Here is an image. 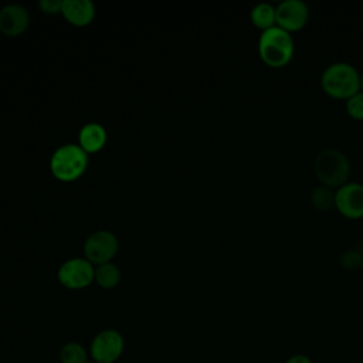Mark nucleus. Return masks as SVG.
<instances>
[{"mask_svg": "<svg viewBox=\"0 0 363 363\" xmlns=\"http://www.w3.org/2000/svg\"><path fill=\"white\" fill-rule=\"evenodd\" d=\"M62 1L64 0H41L40 1V7L45 13H57V11H61Z\"/></svg>", "mask_w": 363, "mask_h": 363, "instance_id": "19", "label": "nucleus"}, {"mask_svg": "<svg viewBox=\"0 0 363 363\" xmlns=\"http://www.w3.org/2000/svg\"><path fill=\"white\" fill-rule=\"evenodd\" d=\"M88 363H89V362H88ZM91 363H94V362H91Z\"/></svg>", "mask_w": 363, "mask_h": 363, "instance_id": "23", "label": "nucleus"}, {"mask_svg": "<svg viewBox=\"0 0 363 363\" xmlns=\"http://www.w3.org/2000/svg\"><path fill=\"white\" fill-rule=\"evenodd\" d=\"M335 207L347 218L363 217V184L347 182L337 187Z\"/></svg>", "mask_w": 363, "mask_h": 363, "instance_id": "9", "label": "nucleus"}, {"mask_svg": "<svg viewBox=\"0 0 363 363\" xmlns=\"http://www.w3.org/2000/svg\"><path fill=\"white\" fill-rule=\"evenodd\" d=\"M340 265L345 269L354 271L357 268H362V261H363V254L356 251V250H346L340 254Z\"/></svg>", "mask_w": 363, "mask_h": 363, "instance_id": "17", "label": "nucleus"}, {"mask_svg": "<svg viewBox=\"0 0 363 363\" xmlns=\"http://www.w3.org/2000/svg\"><path fill=\"white\" fill-rule=\"evenodd\" d=\"M95 269L85 258H72L65 261L58 269L60 282L71 289H81L94 281Z\"/></svg>", "mask_w": 363, "mask_h": 363, "instance_id": "6", "label": "nucleus"}, {"mask_svg": "<svg viewBox=\"0 0 363 363\" xmlns=\"http://www.w3.org/2000/svg\"><path fill=\"white\" fill-rule=\"evenodd\" d=\"M285 363H312V360L306 354H294L288 357Z\"/></svg>", "mask_w": 363, "mask_h": 363, "instance_id": "20", "label": "nucleus"}, {"mask_svg": "<svg viewBox=\"0 0 363 363\" xmlns=\"http://www.w3.org/2000/svg\"><path fill=\"white\" fill-rule=\"evenodd\" d=\"M125 349L123 336L115 329H104L95 335L89 346V357L94 363H115Z\"/></svg>", "mask_w": 363, "mask_h": 363, "instance_id": "5", "label": "nucleus"}, {"mask_svg": "<svg viewBox=\"0 0 363 363\" xmlns=\"http://www.w3.org/2000/svg\"><path fill=\"white\" fill-rule=\"evenodd\" d=\"M88 163L86 152L74 143L60 146L51 157V170L60 180H74L82 174Z\"/></svg>", "mask_w": 363, "mask_h": 363, "instance_id": "4", "label": "nucleus"}, {"mask_svg": "<svg viewBox=\"0 0 363 363\" xmlns=\"http://www.w3.org/2000/svg\"><path fill=\"white\" fill-rule=\"evenodd\" d=\"M360 91H363V72L360 74Z\"/></svg>", "mask_w": 363, "mask_h": 363, "instance_id": "21", "label": "nucleus"}, {"mask_svg": "<svg viewBox=\"0 0 363 363\" xmlns=\"http://www.w3.org/2000/svg\"><path fill=\"white\" fill-rule=\"evenodd\" d=\"M320 85L328 95L347 99L360 91V74L352 64L336 61L323 69Z\"/></svg>", "mask_w": 363, "mask_h": 363, "instance_id": "2", "label": "nucleus"}, {"mask_svg": "<svg viewBox=\"0 0 363 363\" xmlns=\"http://www.w3.org/2000/svg\"><path fill=\"white\" fill-rule=\"evenodd\" d=\"M106 142V132L102 125L91 122L81 128L79 130V146L88 152L99 150Z\"/></svg>", "mask_w": 363, "mask_h": 363, "instance_id": "12", "label": "nucleus"}, {"mask_svg": "<svg viewBox=\"0 0 363 363\" xmlns=\"http://www.w3.org/2000/svg\"><path fill=\"white\" fill-rule=\"evenodd\" d=\"M84 251L86 255V259L91 264H105L108 262L118 251V240L116 237L105 230L92 233L85 244Z\"/></svg>", "mask_w": 363, "mask_h": 363, "instance_id": "7", "label": "nucleus"}, {"mask_svg": "<svg viewBox=\"0 0 363 363\" xmlns=\"http://www.w3.org/2000/svg\"><path fill=\"white\" fill-rule=\"evenodd\" d=\"M362 269H363V261H362Z\"/></svg>", "mask_w": 363, "mask_h": 363, "instance_id": "22", "label": "nucleus"}, {"mask_svg": "<svg viewBox=\"0 0 363 363\" xmlns=\"http://www.w3.org/2000/svg\"><path fill=\"white\" fill-rule=\"evenodd\" d=\"M94 279L102 288H113L121 279V272L116 265L111 262H105L96 267Z\"/></svg>", "mask_w": 363, "mask_h": 363, "instance_id": "16", "label": "nucleus"}, {"mask_svg": "<svg viewBox=\"0 0 363 363\" xmlns=\"http://www.w3.org/2000/svg\"><path fill=\"white\" fill-rule=\"evenodd\" d=\"M346 111L354 119H363V91L346 99Z\"/></svg>", "mask_w": 363, "mask_h": 363, "instance_id": "18", "label": "nucleus"}, {"mask_svg": "<svg viewBox=\"0 0 363 363\" xmlns=\"http://www.w3.org/2000/svg\"><path fill=\"white\" fill-rule=\"evenodd\" d=\"M61 11L69 23L85 26L94 18L95 7L91 0H64Z\"/></svg>", "mask_w": 363, "mask_h": 363, "instance_id": "11", "label": "nucleus"}, {"mask_svg": "<svg viewBox=\"0 0 363 363\" xmlns=\"http://www.w3.org/2000/svg\"><path fill=\"white\" fill-rule=\"evenodd\" d=\"M335 199H336V190L325 184L316 186L311 193L312 206L320 211L330 210L335 206Z\"/></svg>", "mask_w": 363, "mask_h": 363, "instance_id": "15", "label": "nucleus"}, {"mask_svg": "<svg viewBox=\"0 0 363 363\" xmlns=\"http://www.w3.org/2000/svg\"><path fill=\"white\" fill-rule=\"evenodd\" d=\"M28 26V13L20 4H7L0 10V30L7 35H18Z\"/></svg>", "mask_w": 363, "mask_h": 363, "instance_id": "10", "label": "nucleus"}, {"mask_svg": "<svg viewBox=\"0 0 363 363\" xmlns=\"http://www.w3.org/2000/svg\"><path fill=\"white\" fill-rule=\"evenodd\" d=\"M295 51L292 34L279 26L264 30L258 40V52L261 60L272 67L279 68L286 65Z\"/></svg>", "mask_w": 363, "mask_h": 363, "instance_id": "1", "label": "nucleus"}, {"mask_svg": "<svg viewBox=\"0 0 363 363\" xmlns=\"http://www.w3.org/2000/svg\"><path fill=\"white\" fill-rule=\"evenodd\" d=\"M277 26L286 31H296L306 26L309 7L302 0H284L275 6Z\"/></svg>", "mask_w": 363, "mask_h": 363, "instance_id": "8", "label": "nucleus"}, {"mask_svg": "<svg viewBox=\"0 0 363 363\" xmlns=\"http://www.w3.org/2000/svg\"><path fill=\"white\" fill-rule=\"evenodd\" d=\"M89 352L78 342H68L61 346L58 359L61 363H88Z\"/></svg>", "mask_w": 363, "mask_h": 363, "instance_id": "14", "label": "nucleus"}, {"mask_svg": "<svg viewBox=\"0 0 363 363\" xmlns=\"http://www.w3.org/2000/svg\"><path fill=\"white\" fill-rule=\"evenodd\" d=\"M349 157L336 147H325L315 156L313 172L320 184L328 187H340L347 183L350 176Z\"/></svg>", "mask_w": 363, "mask_h": 363, "instance_id": "3", "label": "nucleus"}, {"mask_svg": "<svg viewBox=\"0 0 363 363\" xmlns=\"http://www.w3.org/2000/svg\"><path fill=\"white\" fill-rule=\"evenodd\" d=\"M251 21L255 27L264 30H268L274 26H277V14H275V6H272L268 1L257 3L251 11H250Z\"/></svg>", "mask_w": 363, "mask_h": 363, "instance_id": "13", "label": "nucleus"}]
</instances>
